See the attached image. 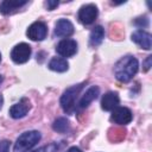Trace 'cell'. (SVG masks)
Segmentation results:
<instances>
[{
	"label": "cell",
	"instance_id": "obj_20",
	"mask_svg": "<svg viewBox=\"0 0 152 152\" xmlns=\"http://www.w3.org/2000/svg\"><path fill=\"white\" fill-rule=\"evenodd\" d=\"M142 24H144V26H147V25H148V20H147L146 17H144V18H138V19L135 20V25L142 26Z\"/></svg>",
	"mask_w": 152,
	"mask_h": 152
},
{
	"label": "cell",
	"instance_id": "obj_1",
	"mask_svg": "<svg viewBox=\"0 0 152 152\" xmlns=\"http://www.w3.org/2000/svg\"><path fill=\"white\" fill-rule=\"evenodd\" d=\"M138 69H139L138 59L133 56H125L116 62L114 66V74L120 82H128L138 72Z\"/></svg>",
	"mask_w": 152,
	"mask_h": 152
},
{
	"label": "cell",
	"instance_id": "obj_18",
	"mask_svg": "<svg viewBox=\"0 0 152 152\" xmlns=\"http://www.w3.org/2000/svg\"><path fill=\"white\" fill-rule=\"evenodd\" d=\"M58 148H59L58 145L56 142H52V144H49L46 146H43V147H40L38 150H34L32 152H57Z\"/></svg>",
	"mask_w": 152,
	"mask_h": 152
},
{
	"label": "cell",
	"instance_id": "obj_22",
	"mask_svg": "<svg viewBox=\"0 0 152 152\" xmlns=\"http://www.w3.org/2000/svg\"><path fill=\"white\" fill-rule=\"evenodd\" d=\"M151 59H152V56H148L147 58H146V61H145V68H144V70L146 71V70H148L150 69V66H151Z\"/></svg>",
	"mask_w": 152,
	"mask_h": 152
},
{
	"label": "cell",
	"instance_id": "obj_9",
	"mask_svg": "<svg viewBox=\"0 0 152 152\" xmlns=\"http://www.w3.org/2000/svg\"><path fill=\"white\" fill-rule=\"evenodd\" d=\"M30 108H31L30 101L24 97V99H21L19 102H17L15 104H13L10 108V115L13 119H21L28 113Z\"/></svg>",
	"mask_w": 152,
	"mask_h": 152
},
{
	"label": "cell",
	"instance_id": "obj_11",
	"mask_svg": "<svg viewBox=\"0 0 152 152\" xmlns=\"http://www.w3.org/2000/svg\"><path fill=\"white\" fill-rule=\"evenodd\" d=\"M132 40L138 44L139 46H141L142 49L150 50L151 45H152V37L148 32L144 31V30H137L133 34H132Z\"/></svg>",
	"mask_w": 152,
	"mask_h": 152
},
{
	"label": "cell",
	"instance_id": "obj_4",
	"mask_svg": "<svg viewBox=\"0 0 152 152\" xmlns=\"http://www.w3.org/2000/svg\"><path fill=\"white\" fill-rule=\"evenodd\" d=\"M31 56V46L26 43H20L13 48L11 51V58L17 64H23L30 59Z\"/></svg>",
	"mask_w": 152,
	"mask_h": 152
},
{
	"label": "cell",
	"instance_id": "obj_8",
	"mask_svg": "<svg viewBox=\"0 0 152 152\" xmlns=\"http://www.w3.org/2000/svg\"><path fill=\"white\" fill-rule=\"evenodd\" d=\"M56 51L62 57H71L77 52V43L74 39H63L57 44Z\"/></svg>",
	"mask_w": 152,
	"mask_h": 152
},
{
	"label": "cell",
	"instance_id": "obj_7",
	"mask_svg": "<svg viewBox=\"0 0 152 152\" xmlns=\"http://www.w3.org/2000/svg\"><path fill=\"white\" fill-rule=\"evenodd\" d=\"M132 119L133 114L127 107H116L115 109H113L110 115V120L118 125H127L132 121Z\"/></svg>",
	"mask_w": 152,
	"mask_h": 152
},
{
	"label": "cell",
	"instance_id": "obj_24",
	"mask_svg": "<svg viewBox=\"0 0 152 152\" xmlns=\"http://www.w3.org/2000/svg\"><path fill=\"white\" fill-rule=\"evenodd\" d=\"M2 102H4V99H2V95L0 94V109H1V107H2Z\"/></svg>",
	"mask_w": 152,
	"mask_h": 152
},
{
	"label": "cell",
	"instance_id": "obj_21",
	"mask_svg": "<svg viewBox=\"0 0 152 152\" xmlns=\"http://www.w3.org/2000/svg\"><path fill=\"white\" fill-rule=\"evenodd\" d=\"M46 6H48V10H53L55 7L58 6V1H48L46 2Z\"/></svg>",
	"mask_w": 152,
	"mask_h": 152
},
{
	"label": "cell",
	"instance_id": "obj_3",
	"mask_svg": "<svg viewBox=\"0 0 152 152\" xmlns=\"http://www.w3.org/2000/svg\"><path fill=\"white\" fill-rule=\"evenodd\" d=\"M83 88V83H80V84H75L70 88H68L62 97H61V106L63 108V110L68 114H72L76 109V99H77V95L80 94V91L82 90Z\"/></svg>",
	"mask_w": 152,
	"mask_h": 152
},
{
	"label": "cell",
	"instance_id": "obj_6",
	"mask_svg": "<svg viewBox=\"0 0 152 152\" xmlns=\"http://www.w3.org/2000/svg\"><path fill=\"white\" fill-rule=\"evenodd\" d=\"M26 34L31 40H43L48 34V27L43 21H34L28 26Z\"/></svg>",
	"mask_w": 152,
	"mask_h": 152
},
{
	"label": "cell",
	"instance_id": "obj_2",
	"mask_svg": "<svg viewBox=\"0 0 152 152\" xmlns=\"http://www.w3.org/2000/svg\"><path fill=\"white\" fill-rule=\"evenodd\" d=\"M40 138H42V135H40V133L38 131L24 132L17 139V141L14 144L13 152H27L28 150H31L40 140Z\"/></svg>",
	"mask_w": 152,
	"mask_h": 152
},
{
	"label": "cell",
	"instance_id": "obj_25",
	"mask_svg": "<svg viewBox=\"0 0 152 152\" xmlns=\"http://www.w3.org/2000/svg\"><path fill=\"white\" fill-rule=\"evenodd\" d=\"M2 81H4V77H2V76H1V75H0V84H1V83H2Z\"/></svg>",
	"mask_w": 152,
	"mask_h": 152
},
{
	"label": "cell",
	"instance_id": "obj_5",
	"mask_svg": "<svg viewBox=\"0 0 152 152\" xmlns=\"http://www.w3.org/2000/svg\"><path fill=\"white\" fill-rule=\"evenodd\" d=\"M97 14H99L97 7L93 4H88V5H84L80 8L78 20L84 25H90L95 21V19L97 18Z\"/></svg>",
	"mask_w": 152,
	"mask_h": 152
},
{
	"label": "cell",
	"instance_id": "obj_17",
	"mask_svg": "<svg viewBox=\"0 0 152 152\" xmlns=\"http://www.w3.org/2000/svg\"><path fill=\"white\" fill-rule=\"evenodd\" d=\"M52 128L58 133H65L69 129V121L65 118H58L57 120H55Z\"/></svg>",
	"mask_w": 152,
	"mask_h": 152
},
{
	"label": "cell",
	"instance_id": "obj_13",
	"mask_svg": "<svg viewBox=\"0 0 152 152\" xmlns=\"http://www.w3.org/2000/svg\"><path fill=\"white\" fill-rule=\"evenodd\" d=\"M99 94H100V88L96 87V86H91V87L83 94V96L81 97V100H80V102H78V106H77L78 109L87 108L94 100L97 99Z\"/></svg>",
	"mask_w": 152,
	"mask_h": 152
},
{
	"label": "cell",
	"instance_id": "obj_15",
	"mask_svg": "<svg viewBox=\"0 0 152 152\" xmlns=\"http://www.w3.org/2000/svg\"><path fill=\"white\" fill-rule=\"evenodd\" d=\"M103 38H104V28L102 26H100V25L95 26L91 30L90 36H89V44H90V46L95 48V46L100 45L102 43Z\"/></svg>",
	"mask_w": 152,
	"mask_h": 152
},
{
	"label": "cell",
	"instance_id": "obj_14",
	"mask_svg": "<svg viewBox=\"0 0 152 152\" xmlns=\"http://www.w3.org/2000/svg\"><path fill=\"white\" fill-rule=\"evenodd\" d=\"M27 1H19V0H5L0 4V12L2 14H11L19 10L20 7L25 6Z\"/></svg>",
	"mask_w": 152,
	"mask_h": 152
},
{
	"label": "cell",
	"instance_id": "obj_23",
	"mask_svg": "<svg viewBox=\"0 0 152 152\" xmlns=\"http://www.w3.org/2000/svg\"><path fill=\"white\" fill-rule=\"evenodd\" d=\"M66 152H82V150H80V148L76 147V146H72V147H70Z\"/></svg>",
	"mask_w": 152,
	"mask_h": 152
},
{
	"label": "cell",
	"instance_id": "obj_26",
	"mask_svg": "<svg viewBox=\"0 0 152 152\" xmlns=\"http://www.w3.org/2000/svg\"><path fill=\"white\" fill-rule=\"evenodd\" d=\"M0 62H1V55H0Z\"/></svg>",
	"mask_w": 152,
	"mask_h": 152
},
{
	"label": "cell",
	"instance_id": "obj_16",
	"mask_svg": "<svg viewBox=\"0 0 152 152\" xmlns=\"http://www.w3.org/2000/svg\"><path fill=\"white\" fill-rule=\"evenodd\" d=\"M49 68L57 72H64L68 70L69 64H68L66 59L63 57H53L49 63Z\"/></svg>",
	"mask_w": 152,
	"mask_h": 152
},
{
	"label": "cell",
	"instance_id": "obj_19",
	"mask_svg": "<svg viewBox=\"0 0 152 152\" xmlns=\"http://www.w3.org/2000/svg\"><path fill=\"white\" fill-rule=\"evenodd\" d=\"M10 151V141L2 140L0 141V152H8Z\"/></svg>",
	"mask_w": 152,
	"mask_h": 152
},
{
	"label": "cell",
	"instance_id": "obj_10",
	"mask_svg": "<svg viewBox=\"0 0 152 152\" xmlns=\"http://www.w3.org/2000/svg\"><path fill=\"white\" fill-rule=\"evenodd\" d=\"M53 33L57 37H69L74 33V25L68 19H59L55 25Z\"/></svg>",
	"mask_w": 152,
	"mask_h": 152
},
{
	"label": "cell",
	"instance_id": "obj_12",
	"mask_svg": "<svg viewBox=\"0 0 152 152\" xmlns=\"http://www.w3.org/2000/svg\"><path fill=\"white\" fill-rule=\"evenodd\" d=\"M119 102H120V99H119L118 93L108 91L101 99V107H102L103 110L109 112V110L115 109L119 106Z\"/></svg>",
	"mask_w": 152,
	"mask_h": 152
}]
</instances>
